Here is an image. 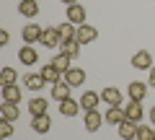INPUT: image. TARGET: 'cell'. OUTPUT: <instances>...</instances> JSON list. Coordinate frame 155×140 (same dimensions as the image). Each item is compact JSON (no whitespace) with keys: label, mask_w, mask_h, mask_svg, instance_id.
Masks as SVG:
<instances>
[{"label":"cell","mask_w":155,"mask_h":140,"mask_svg":"<svg viewBox=\"0 0 155 140\" xmlns=\"http://www.w3.org/2000/svg\"><path fill=\"white\" fill-rule=\"evenodd\" d=\"M96 36H98V29L91 26V23H80L75 31V39L80 42V44H88V42H96Z\"/></svg>","instance_id":"6da1fadb"},{"label":"cell","mask_w":155,"mask_h":140,"mask_svg":"<svg viewBox=\"0 0 155 140\" xmlns=\"http://www.w3.org/2000/svg\"><path fill=\"white\" fill-rule=\"evenodd\" d=\"M124 114H127V119H129V122L140 125V122H142V114H145L142 101H132V99H129V104L124 107Z\"/></svg>","instance_id":"7a4b0ae2"},{"label":"cell","mask_w":155,"mask_h":140,"mask_svg":"<svg viewBox=\"0 0 155 140\" xmlns=\"http://www.w3.org/2000/svg\"><path fill=\"white\" fill-rule=\"evenodd\" d=\"M132 65L137 67V70H150L153 67V55H150L147 50H140L132 55Z\"/></svg>","instance_id":"3957f363"},{"label":"cell","mask_w":155,"mask_h":140,"mask_svg":"<svg viewBox=\"0 0 155 140\" xmlns=\"http://www.w3.org/2000/svg\"><path fill=\"white\" fill-rule=\"evenodd\" d=\"M122 99H124V94H122L119 88H114V86H109V88L101 91V101H106L109 107H119V104H122Z\"/></svg>","instance_id":"277c9868"},{"label":"cell","mask_w":155,"mask_h":140,"mask_svg":"<svg viewBox=\"0 0 155 140\" xmlns=\"http://www.w3.org/2000/svg\"><path fill=\"white\" fill-rule=\"evenodd\" d=\"M60 31H57V26H49V29H44L41 31V44L44 47H49V50H54V47H60Z\"/></svg>","instance_id":"5b68a950"},{"label":"cell","mask_w":155,"mask_h":140,"mask_svg":"<svg viewBox=\"0 0 155 140\" xmlns=\"http://www.w3.org/2000/svg\"><path fill=\"white\" fill-rule=\"evenodd\" d=\"M41 31H44L41 26H36V23H28V26H23L21 36H23V42H26V44H34V42H41Z\"/></svg>","instance_id":"8992f818"},{"label":"cell","mask_w":155,"mask_h":140,"mask_svg":"<svg viewBox=\"0 0 155 140\" xmlns=\"http://www.w3.org/2000/svg\"><path fill=\"white\" fill-rule=\"evenodd\" d=\"M80 50H83V44L78 39H67V42H60V52L62 55H67L70 60H75L78 55H80Z\"/></svg>","instance_id":"52a82bcc"},{"label":"cell","mask_w":155,"mask_h":140,"mask_svg":"<svg viewBox=\"0 0 155 140\" xmlns=\"http://www.w3.org/2000/svg\"><path fill=\"white\" fill-rule=\"evenodd\" d=\"M18 117H21V112H18V104H11V101H3V104H0V119L16 122Z\"/></svg>","instance_id":"ba28073f"},{"label":"cell","mask_w":155,"mask_h":140,"mask_svg":"<svg viewBox=\"0 0 155 140\" xmlns=\"http://www.w3.org/2000/svg\"><path fill=\"white\" fill-rule=\"evenodd\" d=\"M65 80L72 86V88H78V86L85 83V70L83 67H70V70L65 73Z\"/></svg>","instance_id":"9c48e42d"},{"label":"cell","mask_w":155,"mask_h":140,"mask_svg":"<svg viewBox=\"0 0 155 140\" xmlns=\"http://www.w3.org/2000/svg\"><path fill=\"white\" fill-rule=\"evenodd\" d=\"M101 101V94H96V91H83V96H80V107H83V112H91V109L98 107Z\"/></svg>","instance_id":"30bf717a"},{"label":"cell","mask_w":155,"mask_h":140,"mask_svg":"<svg viewBox=\"0 0 155 140\" xmlns=\"http://www.w3.org/2000/svg\"><path fill=\"white\" fill-rule=\"evenodd\" d=\"M44 75L41 73H28V75H23V86H26L28 91H41L44 88Z\"/></svg>","instance_id":"8fae6325"},{"label":"cell","mask_w":155,"mask_h":140,"mask_svg":"<svg viewBox=\"0 0 155 140\" xmlns=\"http://www.w3.org/2000/svg\"><path fill=\"white\" fill-rule=\"evenodd\" d=\"M67 21L75 23V26H80V23H85V8L80 5V3H75V5L67 8Z\"/></svg>","instance_id":"7c38bea8"},{"label":"cell","mask_w":155,"mask_h":140,"mask_svg":"<svg viewBox=\"0 0 155 140\" xmlns=\"http://www.w3.org/2000/svg\"><path fill=\"white\" fill-rule=\"evenodd\" d=\"M116 130H119V138L122 140H137V125L129 122V119H124L122 125H116Z\"/></svg>","instance_id":"4fadbf2b"},{"label":"cell","mask_w":155,"mask_h":140,"mask_svg":"<svg viewBox=\"0 0 155 140\" xmlns=\"http://www.w3.org/2000/svg\"><path fill=\"white\" fill-rule=\"evenodd\" d=\"M127 94H129V99H132V101H142L145 96H147V86L140 83V80H132V83L127 86Z\"/></svg>","instance_id":"5bb4252c"},{"label":"cell","mask_w":155,"mask_h":140,"mask_svg":"<svg viewBox=\"0 0 155 140\" xmlns=\"http://www.w3.org/2000/svg\"><path fill=\"white\" fill-rule=\"evenodd\" d=\"M49 127H52L49 114H36V117H31V130L34 132H49Z\"/></svg>","instance_id":"9a60e30c"},{"label":"cell","mask_w":155,"mask_h":140,"mask_svg":"<svg viewBox=\"0 0 155 140\" xmlns=\"http://www.w3.org/2000/svg\"><path fill=\"white\" fill-rule=\"evenodd\" d=\"M70 88H72V86L67 83V80L54 83V86H52V99H54V101H65V99H70Z\"/></svg>","instance_id":"2e32d148"},{"label":"cell","mask_w":155,"mask_h":140,"mask_svg":"<svg viewBox=\"0 0 155 140\" xmlns=\"http://www.w3.org/2000/svg\"><path fill=\"white\" fill-rule=\"evenodd\" d=\"M85 130L88 132H96V130L101 127V122H104V117H101V112H96V109H91V112H85Z\"/></svg>","instance_id":"e0dca14e"},{"label":"cell","mask_w":155,"mask_h":140,"mask_svg":"<svg viewBox=\"0 0 155 140\" xmlns=\"http://www.w3.org/2000/svg\"><path fill=\"white\" fill-rule=\"evenodd\" d=\"M104 119H106L109 125H122L124 119H127V114H124L122 107H109V112L104 114Z\"/></svg>","instance_id":"ac0fdd59"},{"label":"cell","mask_w":155,"mask_h":140,"mask_svg":"<svg viewBox=\"0 0 155 140\" xmlns=\"http://www.w3.org/2000/svg\"><path fill=\"white\" fill-rule=\"evenodd\" d=\"M18 57H21L23 65H36V62H39V52L34 50L31 44H26L23 50H18Z\"/></svg>","instance_id":"d6986e66"},{"label":"cell","mask_w":155,"mask_h":140,"mask_svg":"<svg viewBox=\"0 0 155 140\" xmlns=\"http://www.w3.org/2000/svg\"><path fill=\"white\" fill-rule=\"evenodd\" d=\"M80 101H72V99H65V101H60V112L65 114V117H75L78 112H80Z\"/></svg>","instance_id":"ffe728a7"},{"label":"cell","mask_w":155,"mask_h":140,"mask_svg":"<svg viewBox=\"0 0 155 140\" xmlns=\"http://www.w3.org/2000/svg\"><path fill=\"white\" fill-rule=\"evenodd\" d=\"M3 101H11V104H21V88L16 83L13 86H3Z\"/></svg>","instance_id":"44dd1931"},{"label":"cell","mask_w":155,"mask_h":140,"mask_svg":"<svg viewBox=\"0 0 155 140\" xmlns=\"http://www.w3.org/2000/svg\"><path fill=\"white\" fill-rule=\"evenodd\" d=\"M41 75H44V80H47V83H52V86H54V83H60V80H62V73L57 70L54 65H52V62H49V65H44V67H41Z\"/></svg>","instance_id":"7402d4cb"},{"label":"cell","mask_w":155,"mask_h":140,"mask_svg":"<svg viewBox=\"0 0 155 140\" xmlns=\"http://www.w3.org/2000/svg\"><path fill=\"white\" fill-rule=\"evenodd\" d=\"M18 11H21V16H26V18H34V16L39 13V3H36V0H21Z\"/></svg>","instance_id":"603a6c76"},{"label":"cell","mask_w":155,"mask_h":140,"mask_svg":"<svg viewBox=\"0 0 155 140\" xmlns=\"http://www.w3.org/2000/svg\"><path fill=\"white\" fill-rule=\"evenodd\" d=\"M47 107H49V104H47V99H41V96H36V99L28 101V112H31L34 117H36V114H47Z\"/></svg>","instance_id":"cb8c5ba5"},{"label":"cell","mask_w":155,"mask_h":140,"mask_svg":"<svg viewBox=\"0 0 155 140\" xmlns=\"http://www.w3.org/2000/svg\"><path fill=\"white\" fill-rule=\"evenodd\" d=\"M52 65H54V67H57V70H60L62 75H65L67 70H70V67H72V65H70V57H67V55H62V52H57V55L52 57Z\"/></svg>","instance_id":"d4e9b609"},{"label":"cell","mask_w":155,"mask_h":140,"mask_svg":"<svg viewBox=\"0 0 155 140\" xmlns=\"http://www.w3.org/2000/svg\"><path fill=\"white\" fill-rule=\"evenodd\" d=\"M57 31H60V39H62V42H67V39H75L78 26H75V23H70V21H65L62 26H57Z\"/></svg>","instance_id":"484cf974"},{"label":"cell","mask_w":155,"mask_h":140,"mask_svg":"<svg viewBox=\"0 0 155 140\" xmlns=\"http://www.w3.org/2000/svg\"><path fill=\"white\" fill-rule=\"evenodd\" d=\"M18 80V73L13 70V67H3V73H0V83L3 86H13Z\"/></svg>","instance_id":"4316f807"},{"label":"cell","mask_w":155,"mask_h":140,"mask_svg":"<svg viewBox=\"0 0 155 140\" xmlns=\"http://www.w3.org/2000/svg\"><path fill=\"white\" fill-rule=\"evenodd\" d=\"M137 140H155V130L150 125H137Z\"/></svg>","instance_id":"83f0119b"},{"label":"cell","mask_w":155,"mask_h":140,"mask_svg":"<svg viewBox=\"0 0 155 140\" xmlns=\"http://www.w3.org/2000/svg\"><path fill=\"white\" fill-rule=\"evenodd\" d=\"M13 135V125L8 122V119H0V138L5 140V138H11Z\"/></svg>","instance_id":"f1b7e54d"},{"label":"cell","mask_w":155,"mask_h":140,"mask_svg":"<svg viewBox=\"0 0 155 140\" xmlns=\"http://www.w3.org/2000/svg\"><path fill=\"white\" fill-rule=\"evenodd\" d=\"M147 83H150V86H153V88H155V65L150 67V78H147Z\"/></svg>","instance_id":"f546056e"},{"label":"cell","mask_w":155,"mask_h":140,"mask_svg":"<svg viewBox=\"0 0 155 140\" xmlns=\"http://www.w3.org/2000/svg\"><path fill=\"white\" fill-rule=\"evenodd\" d=\"M8 39H11V34H8V31H0V44H8Z\"/></svg>","instance_id":"4dcf8cb0"},{"label":"cell","mask_w":155,"mask_h":140,"mask_svg":"<svg viewBox=\"0 0 155 140\" xmlns=\"http://www.w3.org/2000/svg\"><path fill=\"white\" fill-rule=\"evenodd\" d=\"M150 119H153V125H155V107L150 109Z\"/></svg>","instance_id":"1f68e13d"},{"label":"cell","mask_w":155,"mask_h":140,"mask_svg":"<svg viewBox=\"0 0 155 140\" xmlns=\"http://www.w3.org/2000/svg\"><path fill=\"white\" fill-rule=\"evenodd\" d=\"M62 3H67V5H75V3H78V0H62Z\"/></svg>","instance_id":"d6a6232c"}]
</instances>
